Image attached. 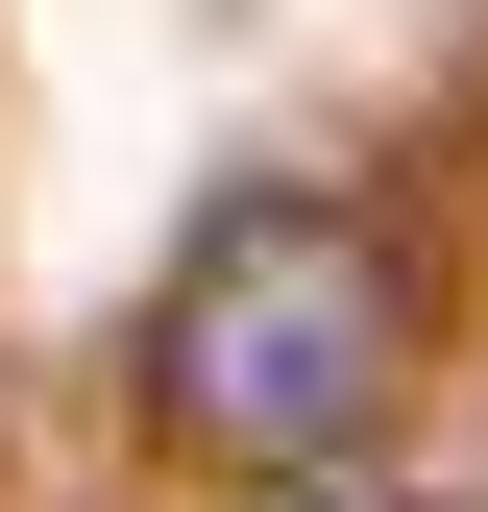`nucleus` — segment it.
Returning a JSON list of instances; mask_svg holds the SVG:
<instances>
[{
  "label": "nucleus",
  "instance_id": "f257e3e1",
  "mask_svg": "<svg viewBox=\"0 0 488 512\" xmlns=\"http://www.w3.org/2000/svg\"><path fill=\"white\" fill-rule=\"evenodd\" d=\"M415 391V269L366 196H220L196 269L147 293V415L196 439V464H366Z\"/></svg>",
  "mask_w": 488,
  "mask_h": 512
},
{
  "label": "nucleus",
  "instance_id": "f03ea898",
  "mask_svg": "<svg viewBox=\"0 0 488 512\" xmlns=\"http://www.w3.org/2000/svg\"><path fill=\"white\" fill-rule=\"evenodd\" d=\"M244 512H391V488H366V464H269Z\"/></svg>",
  "mask_w": 488,
  "mask_h": 512
}]
</instances>
